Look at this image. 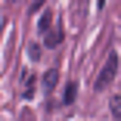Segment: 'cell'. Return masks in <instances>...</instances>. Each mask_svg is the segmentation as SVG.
Wrapping results in <instances>:
<instances>
[{"instance_id": "cell-1", "label": "cell", "mask_w": 121, "mask_h": 121, "mask_svg": "<svg viewBox=\"0 0 121 121\" xmlns=\"http://www.w3.org/2000/svg\"><path fill=\"white\" fill-rule=\"evenodd\" d=\"M115 75H118V53L115 50H109V59L103 62V68H99V75H96V90H106L112 81H115Z\"/></svg>"}, {"instance_id": "cell-2", "label": "cell", "mask_w": 121, "mask_h": 121, "mask_svg": "<svg viewBox=\"0 0 121 121\" xmlns=\"http://www.w3.org/2000/svg\"><path fill=\"white\" fill-rule=\"evenodd\" d=\"M65 40V34L59 31V28H50V31H47L43 34V47H47V50H56V47Z\"/></svg>"}, {"instance_id": "cell-3", "label": "cell", "mask_w": 121, "mask_h": 121, "mask_svg": "<svg viewBox=\"0 0 121 121\" xmlns=\"http://www.w3.org/2000/svg\"><path fill=\"white\" fill-rule=\"evenodd\" d=\"M75 96H78V84H75V81H68L65 90H62V106H71V103H75Z\"/></svg>"}, {"instance_id": "cell-4", "label": "cell", "mask_w": 121, "mask_h": 121, "mask_svg": "<svg viewBox=\"0 0 121 121\" xmlns=\"http://www.w3.org/2000/svg\"><path fill=\"white\" fill-rule=\"evenodd\" d=\"M56 81H59V68H50V71L43 75V87H47V90H53Z\"/></svg>"}, {"instance_id": "cell-5", "label": "cell", "mask_w": 121, "mask_h": 121, "mask_svg": "<svg viewBox=\"0 0 121 121\" xmlns=\"http://www.w3.org/2000/svg\"><path fill=\"white\" fill-rule=\"evenodd\" d=\"M50 22H53V16H50V13H40V22H37V31H40V34H47V31H50Z\"/></svg>"}, {"instance_id": "cell-6", "label": "cell", "mask_w": 121, "mask_h": 121, "mask_svg": "<svg viewBox=\"0 0 121 121\" xmlns=\"http://www.w3.org/2000/svg\"><path fill=\"white\" fill-rule=\"evenodd\" d=\"M22 78H25V96H31V90H34V78L28 75V71H25V75H22Z\"/></svg>"}, {"instance_id": "cell-7", "label": "cell", "mask_w": 121, "mask_h": 121, "mask_svg": "<svg viewBox=\"0 0 121 121\" xmlns=\"http://www.w3.org/2000/svg\"><path fill=\"white\" fill-rule=\"evenodd\" d=\"M112 118H121V96H115V103H112Z\"/></svg>"}, {"instance_id": "cell-8", "label": "cell", "mask_w": 121, "mask_h": 121, "mask_svg": "<svg viewBox=\"0 0 121 121\" xmlns=\"http://www.w3.org/2000/svg\"><path fill=\"white\" fill-rule=\"evenodd\" d=\"M96 6H106V0H96Z\"/></svg>"}]
</instances>
